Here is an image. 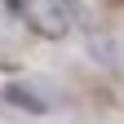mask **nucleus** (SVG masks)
I'll return each instance as SVG.
<instances>
[{
	"instance_id": "f03ea898",
	"label": "nucleus",
	"mask_w": 124,
	"mask_h": 124,
	"mask_svg": "<svg viewBox=\"0 0 124 124\" xmlns=\"http://www.w3.org/2000/svg\"><path fill=\"white\" fill-rule=\"evenodd\" d=\"M5 102L9 106H22V111H31V115H44V111H49V102L36 98V89H27V84H9L5 89Z\"/></svg>"
},
{
	"instance_id": "f257e3e1",
	"label": "nucleus",
	"mask_w": 124,
	"mask_h": 124,
	"mask_svg": "<svg viewBox=\"0 0 124 124\" xmlns=\"http://www.w3.org/2000/svg\"><path fill=\"white\" fill-rule=\"evenodd\" d=\"M13 13H22V22L44 40H62L71 31V9L67 0H9Z\"/></svg>"
}]
</instances>
